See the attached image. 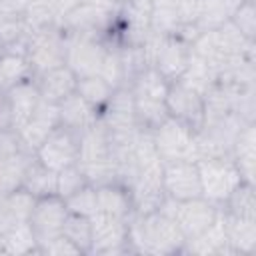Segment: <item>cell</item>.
I'll return each mask as SVG.
<instances>
[{
  "instance_id": "1",
  "label": "cell",
  "mask_w": 256,
  "mask_h": 256,
  "mask_svg": "<svg viewBox=\"0 0 256 256\" xmlns=\"http://www.w3.org/2000/svg\"><path fill=\"white\" fill-rule=\"evenodd\" d=\"M174 200L166 198L156 212L146 216L132 214L128 220V250L138 254L168 256L184 248V236L172 216Z\"/></svg>"
},
{
  "instance_id": "2",
  "label": "cell",
  "mask_w": 256,
  "mask_h": 256,
  "mask_svg": "<svg viewBox=\"0 0 256 256\" xmlns=\"http://www.w3.org/2000/svg\"><path fill=\"white\" fill-rule=\"evenodd\" d=\"M168 84L170 82L154 66H146L132 80L130 90L134 96L136 120L140 128L154 130L160 122L168 118V110H166Z\"/></svg>"
},
{
  "instance_id": "3",
  "label": "cell",
  "mask_w": 256,
  "mask_h": 256,
  "mask_svg": "<svg viewBox=\"0 0 256 256\" xmlns=\"http://www.w3.org/2000/svg\"><path fill=\"white\" fill-rule=\"evenodd\" d=\"M196 166H198V174H200L202 198H206L208 202H212L218 208L244 182L232 156L200 158V160H196Z\"/></svg>"
},
{
  "instance_id": "4",
  "label": "cell",
  "mask_w": 256,
  "mask_h": 256,
  "mask_svg": "<svg viewBox=\"0 0 256 256\" xmlns=\"http://www.w3.org/2000/svg\"><path fill=\"white\" fill-rule=\"evenodd\" d=\"M66 38L68 32L58 24L30 34L26 60L30 64V76L34 80L48 70L66 64Z\"/></svg>"
},
{
  "instance_id": "5",
  "label": "cell",
  "mask_w": 256,
  "mask_h": 256,
  "mask_svg": "<svg viewBox=\"0 0 256 256\" xmlns=\"http://www.w3.org/2000/svg\"><path fill=\"white\" fill-rule=\"evenodd\" d=\"M152 138L156 152L164 164L178 160L196 162L200 158L196 146V130H192L190 126H186L184 122L172 116H168L152 130Z\"/></svg>"
},
{
  "instance_id": "6",
  "label": "cell",
  "mask_w": 256,
  "mask_h": 256,
  "mask_svg": "<svg viewBox=\"0 0 256 256\" xmlns=\"http://www.w3.org/2000/svg\"><path fill=\"white\" fill-rule=\"evenodd\" d=\"M162 170H164L162 160H152L148 164H140L134 168V174L128 182L134 214L146 216L150 212H156L166 200Z\"/></svg>"
},
{
  "instance_id": "7",
  "label": "cell",
  "mask_w": 256,
  "mask_h": 256,
  "mask_svg": "<svg viewBox=\"0 0 256 256\" xmlns=\"http://www.w3.org/2000/svg\"><path fill=\"white\" fill-rule=\"evenodd\" d=\"M118 10L102 6V4H96V2H90V0H82L72 12H68L64 16L60 26L70 34L106 38L110 28L116 26Z\"/></svg>"
},
{
  "instance_id": "8",
  "label": "cell",
  "mask_w": 256,
  "mask_h": 256,
  "mask_svg": "<svg viewBox=\"0 0 256 256\" xmlns=\"http://www.w3.org/2000/svg\"><path fill=\"white\" fill-rule=\"evenodd\" d=\"M108 54V44L104 38L70 34L66 38V66L76 74V78L84 76H100Z\"/></svg>"
},
{
  "instance_id": "9",
  "label": "cell",
  "mask_w": 256,
  "mask_h": 256,
  "mask_svg": "<svg viewBox=\"0 0 256 256\" xmlns=\"http://www.w3.org/2000/svg\"><path fill=\"white\" fill-rule=\"evenodd\" d=\"M244 124L246 122H242L236 114H226L222 118L204 122L196 130V146H198L200 158L232 156L234 140H236V136Z\"/></svg>"
},
{
  "instance_id": "10",
  "label": "cell",
  "mask_w": 256,
  "mask_h": 256,
  "mask_svg": "<svg viewBox=\"0 0 256 256\" xmlns=\"http://www.w3.org/2000/svg\"><path fill=\"white\" fill-rule=\"evenodd\" d=\"M66 216H68V208L64 204V198H60L58 194L36 198L28 224L34 232L38 250L62 234Z\"/></svg>"
},
{
  "instance_id": "11",
  "label": "cell",
  "mask_w": 256,
  "mask_h": 256,
  "mask_svg": "<svg viewBox=\"0 0 256 256\" xmlns=\"http://www.w3.org/2000/svg\"><path fill=\"white\" fill-rule=\"evenodd\" d=\"M78 146H80V132H74L62 124H58L46 140L36 148V158L52 168L54 172H60L62 168H68L78 162Z\"/></svg>"
},
{
  "instance_id": "12",
  "label": "cell",
  "mask_w": 256,
  "mask_h": 256,
  "mask_svg": "<svg viewBox=\"0 0 256 256\" xmlns=\"http://www.w3.org/2000/svg\"><path fill=\"white\" fill-rule=\"evenodd\" d=\"M90 228H92L90 254L112 256V254L128 252V220H120L96 212L90 216Z\"/></svg>"
},
{
  "instance_id": "13",
  "label": "cell",
  "mask_w": 256,
  "mask_h": 256,
  "mask_svg": "<svg viewBox=\"0 0 256 256\" xmlns=\"http://www.w3.org/2000/svg\"><path fill=\"white\" fill-rule=\"evenodd\" d=\"M100 120L112 136H132L140 130L130 86H120L112 92L108 104L100 112Z\"/></svg>"
},
{
  "instance_id": "14",
  "label": "cell",
  "mask_w": 256,
  "mask_h": 256,
  "mask_svg": "<svg viewBox=\"0 0 256 256\" xmlns=\"http://www.w3.org/2000/svg\"><path fill=\"white\" fill-rule=\"evenodd\" d=\"M220 208L214 206L212 202H208L206 198H190V200H182V202H174V210L172 216L184 236V240H192L198 234H202L204 230H208L214 220L218 218Z\"/></svg>"
},
{
  "instance_id": "15",
  "label": "cell",
  "mask_w": 256,
  "mask_h": 256,
  "mask_svg": "<svg viewBox=\"0 0 256 256\" xmlns=\"http://www.w3.org/2000/svg\"><path fill=\"white\" fill-rule=\"evenodd\" d=\"M166 110L168 116L184 122L192 130H198L204 120V96L180 80L168 84L166 92Z\"/></svg>"
},
{
  "instance_id": "16",
  "label": "cell",
  "mask_w": 256,
  "mask_h": 256,
  "mask_svg": "<svg viewBox=\"0 0 256 256\" xmlns=\"http://www.w3.org/2000/svg\"><path fill=\"white\" fill-rule=\"evenodd\" d=\"M162 184H164L166 198H172L174 202L202 196L200 174H198L196 162H188V160L166 162L162 170Z\"/></svg>"
},
{
  "instance_id": "17",
  "label": "cell",
  "mask_w": 256,
  "mask_h": 256,
  "mask_svg": "<svg viewBox=\"0 0 256 256\" xmlns=\"http://www.w3.org/2000/svg\"><path fill=\"white\" fill-rule=\"evenodd\" d=\"M188 56H190V42H186L182 36L178 34H170V36H162L160 44L156 48L154 54V62L152 66L168 80L174 82L182 76V72L186 70L188 64Z\"/></svg>"
},
{
  "instance_id": "18",
  "label": "cell",
  "mask_w": 256,
  "mask_h": 256,
  "mask_svg": "<svg viewBox=\"0 0 256 256\" xmlns=\"http://www.w3.org/2000/svg\"><path fill=\"white\" fill-rule=\"evenodd\" d=\"M116 162L112 158V136L108 128L98 118L96 124L86 128L80 134V146H78V166H94V164H106ZM118 166V164H116Z\"/></svg>"
},
{
  "instance_id": "19",
  "label": "cell",
  "mask_w": 256,
  "mask_h": 256,
  "mask_svg": "<svg viewBox=\"0 0 256 256\" xmlns=\"http://www.w3.org/2000/svg\"><path fill=\"white\" fill-rule=\"evenodd\" d=\"M58 104H50L44 102L40 98L36 110L32 112V116L26 120V124L18 130V136L22 140V144L36 152V148L46 140V136L58 126Z\"/></svg>"
},
{
  "instance_id": "20",
  "label": "cell",
  "mask_w": 256,
  "mask_h": 256,
  "mask_svg": "<svg viewBox=\"0 0 256 256\" xmlns=\"http://www.w3.org/2000/svg\"><path fill=\"white\" fill-rule=\"evenodd\" d=\"M6 98L10 104V114H12V130H20L26 120L32 116L40 102V92L34 82V78H24L22 82L14 84L12 88L6 90Z\"/></svg>"
},
{
  "instance_id": "21",
  "label": "cell",
  "mask_w": 256,
  "mask_h": 256,
  "mask_svg": "<svg viewBox=\"0 0 256 256\" xmlns=\"http://www.w3.org/2000/svg\"><path fill=\"white\" fill-rule=\"evenodd\" d=\"M100 112L94 110L78 92H72L62 102H58V122L74 132H84L92 124H96Z\"/></svg>"
},
{
  "instance_id": "22",
  "label": "cell",
  "mask_w": 256,
  "mask_h": 256,
  "mask_svg": "<svg viewBox=\"0 0 256 256\" xmlns=\"http://www.w3.org/2000/svg\"><path fill=\"white\" fill-rule=\"evenodd\" d=\"M34 202L36 198L22 186L8 194H2L0 196V236L16 224L28 222Z\"/></svg>"
},
{
  "instance_id": "23",
  "label": "cell",
  "mask_w": 256,
  "mask_h": 256,
  "mask_svg": "<svg viewBox=\"0 0 256 256\" xmlns=\"http://www.w3.org/2000/svg\"><path fill=\"white\" fill-rule=\"evenodd\" d=\"M36 86H38V92H40V98L44 102H50V104H58L62 102L66 96H70L72 92H76V74L64 64V66H58L54 70H48L46 74L38 76L36 80Z\"/></svg>"
},
{
  "instance_id": "24",
  "label": "cell",
  "mask_w": 256,
  "mask_h": 256,
  "mask_svg": "<svg viewBox=\"0 0 256 256\" xmlns=\"http://www.w3.org/2000/svg\"><path fill=\"white\" fill-rule=\"evenodd\" d=\"M222 210V208H220ZM226 242L234 254L256 252V218H240L222 210Z\"/></svg>"
},
{
  "instance_id": "25",
  "label": "cell",
  "mask_w": 256,
  "mask_h": 256,
  "mask_svg": "<svg viewBox=\"0 0 256 256\" xmlns=\"http://www.w3.org/2000/svg\"><path fill=\"white\" fill-rule=\"evenodd\" d=\"M96 198H98V212L102 214H108L120 220H130L134 214L130 190L120 182L96 186Z\"/></svg>"
},
{
  "instance_id": "26",
  "label": "cell",
  "mask_w": 256,
  "mask_h": 256,
  "mask_svg": "<svg viewBox=\"0 0 256 256\" xmlns=\"http://www.w3.org/2000/svg\"><path fill=\"white\" fill-rule=\"evenodd\" d=\"M232 160L236 162L244 182L254 184V166H256V126L254 122L244 124L232 146Z\"/></svg>"
},
{
  "instance_id": "27",
  "label": "cell",
  "mask_w": 256,
  "mask_h": 256,
  "mask_svg": "<svg viewBox=\"0 0 256 256\" xmlns=\"http://www.w3.org/2000/svg\"><path fill=\"white\" fill-rule=\"evenodd\" d=\"M182 252H192V254H234L232 248L226 242V230H224V218H222V210L218 212V218L214 220V224L204 230L202 234H198L196 238L184 242Z\"/></svg>"
},
{
  "instance_id": "28",
  "label": "cell",
  "mask_w": 256,
  "mask_h": 256,
  "mask_svg": "<svg viewBox=\"0 0 256 256\" xmlns=\"http://www.w3.org/2000/svg\"><path fill=\"white\" fill-rule=\"evenodd\" d=\"M178 80L184 82L186 86H190L192 90H196V92H200V94L204 96V94L216 84V80H218V68L212 66L210 62H206L204 58L196 56V54L190 50L186 70L182 72V76H180Z\"/></svg>"
},
{
  "instance_id": "29",
  "label": "cell",
  "mask_w": 256,
  "mask_h": 256,
  "mask_svg": "<svg viewBox=\"0 0 256 256\" xmlns=\"http://www.w3.org/2000/svg\"><path fill=\"white\" fill-rule=\"evenodd\" d=\"M56 174L52 168H48L46 164H42L36 154L30 160L24 178H22V188L28 190L34 198H42V196H50L56 194Z\"/></svg>"
},
{
  "instance_id": "30",
  "label": "cell",
  "mask_w": 256,
  "mask_h": 256,
  "mask_svg": "<svg viewBox=\"0 0 256 256\" xmlns=\"http://www.w3.org/2000/svg\"><path fill=\"white\" fill-rule=\"evenodd\" d=\"M32 158H34V152L28 148H22L20 152L0 160V196L22 186L24 172Z\"/></svg>"
},
{
  "instance_id": "31",
  "label": "cell",
  "mask_w": 256,
  "mask_h": 256,
  "mask_svg": "<svg viewBox=\"0 0 256 256\" xmlns=\"http://www.w3.org/2000/svg\"><path fill=\"white\" fill-rule=\"evenodd\" d=\"M180 14L174 0H152L150 8V32L158 36H170L180 30Z\"/></svg>"
},
{
  "instance_id": "32",
  "label": "cell",
  "mask_w": 256,
  "mask_h": 256,
  "mask_svg": "<svg viewBox=\"0 0 256 256\" xmlns=\"http://www.w3.org/2000/svg\"><path fill=\"white\" fill-rule=\"evenodd\" d=\"M32 252H38V244L28 222L16 224L0 236V254L18 256V254H32Z\"/></svg>"
},
{
  "instance_id": "33",
  "label": "cell",
  "mask_w": 256,
  "mask_h": 256,
  "mask_svg": "<svg viewBox=\"0 0 256 256\" xmlns=\"http://www.w3.org/2000/svg\"><path fill=\"white\" fill-rule=\"evenodd\" d=\"M230 20V10L224 0H198L194 26L198 32L218 30L222 24Z\"/></svg>"
},
{
  "instance_id": "34",
  "label": "cell",
  "mask_w": 256,
  "mask_h": 256,
  "mask_svg": "<svg viewBox=\"0 0 256 256\" xmlns=\"http://www.w3.org/2000/svg\"><path fill=\"white\" fill-rule=\"evenodd\" d=\"M24 78H32L26 56L4 50L0 54V92H6L8 88L22 82Z\"/></svg>"
},
{
  "instance_id": "35",
  "label": "cell",
  "mask_w": 256,
  "mask_h": 256,
  "mask_svg": "<svg viewBox=\"0 0 256 256\" xmlns=\"http://www.w3.org/2000/svg\"><path fill=\"white\" fill-rule=\"evenodd\" d=\"M114 90L116 88L108 84L102 76H84V78H78L76 82V92L98 112H102V108L108 104Z\"/></svg>"
},
{
  "instance_id": "36",
  "label": "cell",
  "mask_w": 256,
  "mask_h": 256,
  "mask_svg": "<svg viewBox=\"0 0 256 256\" xmlns=\"http://www.w3.org/2000/svg\"><path fill=\"white\" fill-rule=\"evenodd\" d=\"M224 212L240 216V218H256V198H254V184L242 182L228 200L220 206Z\"/></svg>"
},
{
  "instance_id": "37",
  "label": "cell",
  "mask_w": 256,
  "mask_h": 256,
  "mask_svg": "<svg viewBox=\"0 0 256 256\" xmlns=\"http://www.w3.org/2000/svg\"><path fill=\"white\" fill-rule=\"evenodd\" d=\"M62 234L82 252V254H90V246H92V228H90V218L88 216H80V214H70L64 220V228Z\"/></svg>"
},
{
  "instance_id": "38",
  "label": "cell",
  "mask_w": 256,
  "mask_h": 256,
  "mask_svg": "<svg viewBox=\"0 0 256 256\" xmlns=\"http://www.w3.org/2000/svg\"><path fill=\"white\" fill-rule=\"evenodd\" d=\"M64 204L70 214H80V216H92L98 212V198H96V188L92 184L82 186L68 198H64Z\"/></svg>"
},
{
  "instance_id": "39",
  "label": "cell",
  "mask_w": 256,
  "mask_h": 256,
  "mask_svg": "<svg viewBox=\"0 0 256 256\" xmlns=\"http://www.w3.org/2000/svg\"><path fill=\"white\" fill-rule=\"evenodd\" d=\"M86 184H88V180H86V176H84V172L80 170L78 164L62 168L56 174V194L60 198H68L70 194H74L76 190H80Z\"/></svg>"
},
{
  "instance_id": "40",
  "label": "cell",
  "mask_w": 256,
  "mask_h": 256,
  "mask_svg": "<svg viewBox=\"0 0 256 256\" xmlns=\"http://www.w3.org/2000/svg\"><path fill=\"white\" fill-rule=\"evenodd\" d=\"M230 22L248 38H256V10H254V0H242L230 14Z\"/></svg>"
},
{
  "instance_id": "41",
  "label": "cell",
  "mask_w": 256,
  "mask_h": 256,
  "mask_svg": "<svg viewBox=\"0 0 256 256\" xmlns=\"http://www.w3.org/2000/svg\"><path fill=\"white\" fill-rule=\"evenodd\" d=\"M38 254H54V256H62V254H82L64 234H60V236H56L54 240H50L48 244H44L40 250H38Z\"/></svg>"
},
{
  "instance_id": "42",
  "label": "cell",
  "mask_w": 256,
  "mask_h": 256,
  "mask_svg": "<svg viewBox=\"0 0 256 256\" xmlns=\"http://www.w3.org/2000/svg\"><path fill=\"white\" fill-rule=\"evenodd\" d=\"M26 6H28V0H0V22L22 18Z\"/></svg>"
},
{
  "instance_id": "43",
  "label": "cell",
  "mask_w": 256,
  "mask_h": 256,
  "mask_svg": "<svg viewBox=\"0 0 256 256\" xmlns=\"http://www.w3.org/2000/svg\"><path fill=\"white\" fill-rule=\"evenodd\" d=\"M12 128V114H10V104L6 98V92H0V130Z\"/></svg>"
},
{
  "instance_id": "44",
  "label": "cell",
  "mask_w": 256,
  "mask_h": 256,
  "mask_svg": "<svg viewBox=\"0 0 256 256\" xmlns=\"http://www.w3.org/2000/svg\"><path fill=\"white\" fill-rule=\"evenodd\" d=\"M80 2H82V0H56V2H54V14H56L58 24H60V22L64 20V16H66L68 12H72Z\"/></svg>"
},
{
  "instance_id": "45",
  "label": "cell",
  "mask_w": 256,
  "mask_h": 256,
  "mask_svg": "<svg viewBox=\"0 0 256 256\" xmlns=\"http://www.w3.org/2000/svg\"><path fill=\"white\" fill-rule=\"evenodd\" d=\"M90 2H96V4H102V6H108V8L118 10V8L122 6V2H124V0H90Z\"/></svg>"
},
{
  "instance_id": "46",
  "label": "cell",
  "mask_w": 256,
  "mask_h": 256,
  "mask_svg": "<svg viewBox=\"0 0 256 256\" xmlns=\"http://www.w3.org/2000/svg\"><path fill=\"white\" fill-rule=\"evenodd\" d=\"M240 2H242V0H224V4L228 6V10H230V14H232V10H234V8H236V6L240 4Z\"/></svg>"
}]
</instances>
